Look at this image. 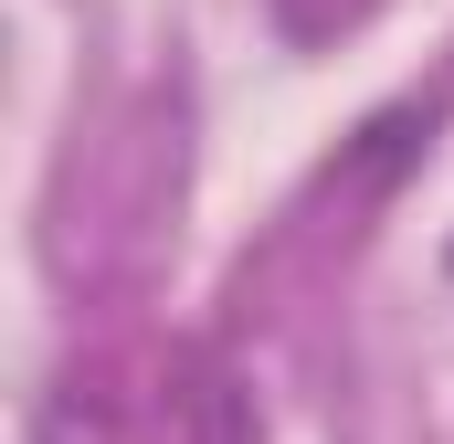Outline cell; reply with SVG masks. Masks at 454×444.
I'll list each match as a JSON object with an SVG mask.
<instances>
[{"label":"cell","mask_w":454,"mask_h":444,"mask_svg":"<svg viewBox=\"0 0 454 444\" xmlns=\"http://www.w3.org/2000/svg\"><path fill=\"white\" fill-rule=\"evenodd\" d=\"M32 444H106V402H96L85 381H53V392L32 402Z\"/></svg>","instance_id":"7a4b0ae2"},{"label":"cell","mask_w":454,"mask_h":444,"mask_svg":"<svg viewBox=\"0 0 454 444\" xmlns=\"http://www.w3.org/2000/svg\"><path fill=\"white\" fill-rule=\"evenodd\" d=\"M402 148H412V116H380V127H370V148L348 159V180H359V191H370V180H391V170H402Z\"/></svg>","instance_id":"3957f363"},{"label":"cell","mask_w":454,"mask_h":444,"mask_svg":"<svg viewBox=\"0 0 454 444\" xmlns=\"http://www.w3.org/2000/svg\"><path fill=\"white\" fill-rule=\"evenodd\" d=\"M169 413H180V444H254V413H243V392L223 370H180Z\"/></svg>","instance_id":"6da1fadb"}]
</instances>
